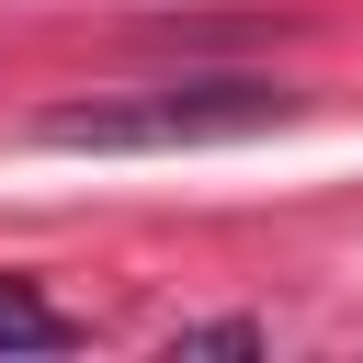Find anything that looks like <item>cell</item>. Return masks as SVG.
Segmentation results:
<instances>
[{"instance_id": "3957f363", "label": "cell", "mask_w": 363, "mask_h": 363, "mask_svg": "<svg viewBox=\"0 0 363 363\" xmlns=\"http://www.w3.org/2000/svg\"><path fill=\"white\" fill-rule=\"evenodd\" d=\"M170 352H261V318H216V329H182Z\"/></svg>"}, {"instance_id": "6da1fadb", "label": "cell", "mask_w": 363, "mask_h": 363, "mask_svg": "<svg viewBox=\"0 0 363 363\" xmlns=\"http://www.w3.org/2000/svg\"><path fill=\"white\" fill-rule=\"evenodd\" d=\"M261 125H295V91L227 68V79H159V91H125V102H57L45 147H227V136H261Z\"/></svg>"}, {"instance_id": "7a4b0ae2", "label": "cell", "mask_w": 363, "mask_h": 363, "mask_svg": "<svg viewBox=\"0 0 363 363\" xmlns=\"http://www.w3.org/2000/svg\"><path fill=\"white\" fill-rule=\"evenodd\" d=\"M79 329H68V306L45 295V284H23V272H0V352H68Z\"/></svg>"}]
</instances>
